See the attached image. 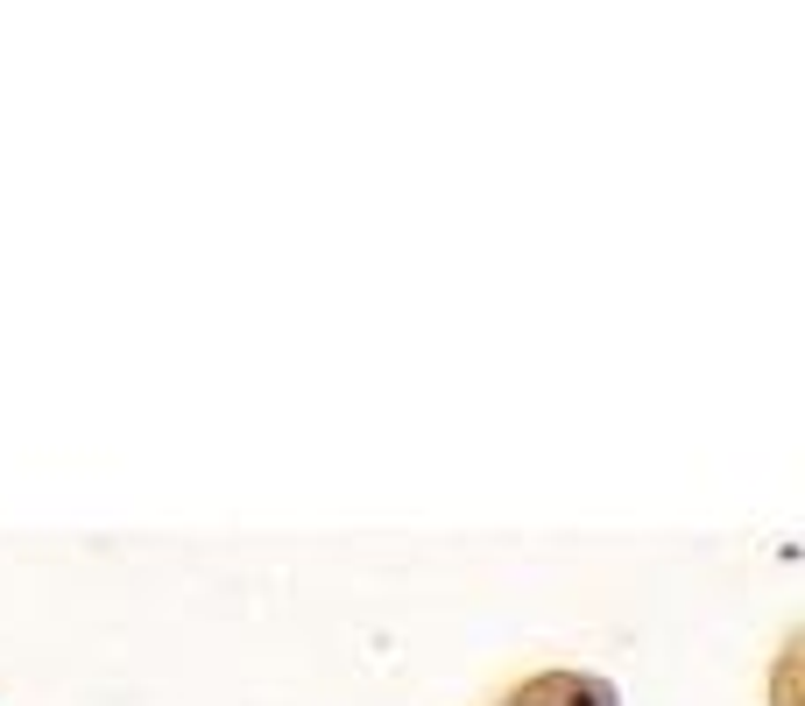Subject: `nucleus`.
Wrapping results in <instances>:
<instances>
[]
</instances>
